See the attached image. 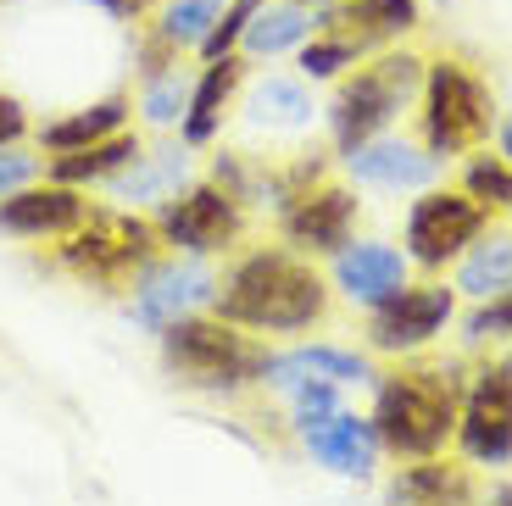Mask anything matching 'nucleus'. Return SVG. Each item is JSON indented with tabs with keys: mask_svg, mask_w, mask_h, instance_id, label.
<instances>
[{
	"mask_svg": "<svg viewBox=\"0 0 512 506\" xmlns=\"http://www.w3.org/2000/svg\"><path fill=\"white\" fill-rule=\"evenodd\" d=\"M218 312L234 329L295 334V329H312L329 312V290H323V279L307 262H295L284 251H256L218 290Z\"/></svg>",
	"mask_w": 512,
	"mask_h": 506,
	"instance_id": "obj_1",
	"label": "nucleus"
},
{
	"mask_svg": "<svg viewBox=\"0 0 512 506\" xmlns=\"http://www.w3.org/2000/svg\"><path fill=\"white\" fill-rule=\"evenodd\" d=\"M457 412H462L457 373L446 362H418L379 384L373 434L396 456H435L457 434Z\"/></svg>",
	"mask_w": 512,
	"mask_h": 506,
	"instance_id": "obj_2",
	"label": "nucleus"
},
{
	"mask_svg": "<svg viewBox=\"0 0 512 506\" xmlns=\"http://www.w3.org/2000/svg\"><path fill=\"white\" fill-rule=\"evenodd\" d=\"M162 356L195 390H240V384L262 379L268 351L245 334H234V323H206V317H173L162 323Z\"/></svg>",
	"mask_w": 512,
	"mask_h": 506,
	"instance_id": "obj_3",
	"label": "nucleus"
},
{
	"mask_svg": "<svg viewBox=\"0 0 512 506\" xmlns=\"http://www.w3.org/2000/svg\"><path fill=\"white\" fill-rule=\"evenodd\" d=\"M423 67H429V62L412 56V51L373 56L368 67H357V73L340 84V95H334V106H329L340 151H357L362 140H373V134L390 128V117H396L401 106L423 89Z\"/></svg>",
	"mask_w": 512,
	"mask_h": 506,
	"instance_id": "obj_4",
	"label": "nucleus"
},
{
	"mask_svg": "<svg viewBox=\"0 0 512 506\" xmlns=\"http://www.w3.org/2000/svg\"><path fill=\"white\" fill-rule=\"evenodd\" d=\"M496 106L479 73L462 62H429L423 67V140L435 156H462L490 140Z\"/></svg>",
	"mask_w": 512,
	"mask_h": 506,
	"instance_id": "obj_5",
	"label": "nucleus"
},
{
	"mask_svg": "<svg viewBox=\"0 0 512 506\" xmlns=\"http://www.w3.org/2000/svg\"><path fill=\"white\" fill-rule=\"evenodd\" d=\"M62 262L73 267L78 279H95V284H117L128 273H145L156 262V228L140 223V217H84V223L67 234L62 245Z\"/></svg>",
	"mask_w": 512,
	"mask_h": 506,
	"instance_id": "obj_6",
	"label": "nucleus"
},
{
	"mask_svg": "<svg viewBox=\"0 0 512 506\" xmlns=\"http://www.w3.org/2000/svg\"><path fill=\"white\" fill-rule=\"evenodd\" d=\"M485 228V206L474 195H451V190H429L423 201H412L407 212V245L412 262L423 267H446L451 256H462L479 240Z\"/></svg>",
	"mask_w": 512,
	"mask_h": 506,
	"instance_id": "obj_7",
	"label": "nucleus"
},
{
	"mask_svg": "<svg viewBox=\"0 0 512 506\" xmlns=\"http://www.w3.org/2000/svg\"><path fill=\"white\" fill-rule=\"evenodd\" d=\"M457 440L474 462H507L512 456V367H485L474 390L462 395Z\"/></svg>",
	"mask_w": 512,
	"mask_h": 506,
	"instance_id": "obj_8",
	"label": "nucleus"
},
{
	"mask_svg": "<svg viewBox=\"0 0 512 506\" xmlns=\"http://www.w3.org/2000/svg\"><path fill=\"white\" fill-rule=\"evenodd\" d=\"M240 201H234L229 190H190L179 195V201H167L162 217H156V228H162L173 245H184V251L206 256V251H223V245L240 240Z\"/></svg>",
	"mask_w": 512,
	"mask_h": 506,
	"instance_id": "obj_9",
	"label": "nucleus"
},
{
	"mask_svg": "<svg viewBox=\"0 0 512 506\" xmlns=\"http://www.w3.org/2000/svg\"><path fill=\"white\" fill-rule=\"evenodd\" d=\"M451 317V290L446 284H412V290L390 295L384 306H373L368 340L379 351H412V345L435 340Z\"/></svg>",
	"mask_w": 512,
	"mask_h": 506,
	"instance_id": "obj_10",
	"label": "nucleus"
},
{
	"mask_svg": "<svg viewBox=\"0 0 512 506\" xmlns=\"http://www.w3.org/2000/svg\"><path fill=\"white\" fill-rule=\"evenodd\" d=\"M90 217V206L78 201L73 184H45V190H12L0 201V228L23 234V240H51V234H73Z\"/></svg>",
	"mask_w": 512,
	"mask_h": 506,
	"instance_id": "obj_11",
	"label": "nucleus"
},
{
	"mask_svg": "<svg viewBox=\"0 0 512 506\" xmlns=\"http://www.w3.org/2000/svg\"><path fill=\"white\" fill-rule=\"evenodd\" d=\"M351 217H357V201H351L346 190L323 184V190H307V195L290 201L284 234H290V245H301V251H346Z\"/></svg>",
	"mask_w": 512,
	"mask_h": 506,
	"instance_id": "obj_12",
	"label": "nucleus"
},
{
	"mask_svg": "<svg viewBox=\"0 0 512 506\" xmlns=\"http://www.w3.org/2000/svg\"><path fill=\"white\" fill-rule=\"evenodd\" d=\"M301 440H307V451L318 456L323 468L334 473H351V479H362V473L373 468V451H379V434H373V423L351 418V412H323V418H307L301 423Z\"/></svg>",
	"mask_w": 512,
	"mask_h": 506,
	"instance_id": "obj_13",
	"label": "nucleus"
},
{
	"mask_svg": "<svg viewBox=\"0 0 512 506\" xmlns=\"http://www.w3.org/2000/svg\"><path fill=\"white\" fill-rule=\"evenodd\" d=\"M218 295V284H212V273L195 262H162L145 273L140 284V301H134V317L140 323H173V317L195 312L201 301H212Z\"/></svg>",
	"mask_w": 512,
	"mask_h": 506,
	"instance_id": "obj_14",
	"label": "nucleus"
},
{
	"mask_svg": "<svg viewBox=\"0 0 512 506\" xmlns=\"http://www.w3.org/2000/svg\"><path fill=\"white\" fill-rule=\"evenodd\" d=\"M346 162L362 184H384V190H418L435 178V156H423L407 140H379V134L362 140L357 151H346Z\"/></svg>",
	"mask_w": 512,
	"mask_h": 506,
	"instance_id": "obj_15",
	"label": "nucleus"
},
{
	"mask_svg": "<svg viewBox=\"0 0 512 506\" xmlns=\"http://www.w3.org/2000/svg\"><path fill=\"white\" fill-rule=\"evenodd\" d=\"M340 290L357 306H384L390 295L407 290V262L390 245H357V251H340Z\"/></svg>",
	"mask_w": 512,
	"mask_h": 506,
	"instance_id": "obj_16",
	"label": "nucleus"
},
{
	"mask_svg": "<svg viewBox=\"0 0 512 506\" xmlns=\"http://www.w3.org/2000/svg\"><path fill=\"white\" fill-rule=\"evenodd\" d=\"M262 379L279 384V390H295V384H362L368 379V362L357 351H329V345H301V351H284V356H268Z\"/></svg>",
	"mask_w": 512,
	"mask_h": 506,
	"instance_id": "obj_17",
	"label": "nucleus"
},
{
	"mask_svg": "<svg viewBox=\"0 0 512 506\" xmlns=\"http://www.w3.org/2000/svg\"><path fill=\"white\" fill-rule=\"evenodd\" d=\"M390 501L396 506H474V473L457 468V462L418 456V468H407L390 484Z\"/></svg>",
	"mask_w": 512,
	"mask_h": 506,
	"instance_id": "obj_18",
	"label": "nucleus"
},
{
	"mask_svg": "<svg viewBox=\"0 0 512 506\" xmlns=\"http://www.w3.org/2000/svg\"><path fill=\"white\" fill-rule=\"evenodd\" d=\"M240 78H245V62L234 51L218 56V62H206V73L195 78V89H190V112H184V140L190 145H206L218 134L223 106H229V95L240 89Z\"/></svg>",
	"mask_w": 512,
	"mask_h": 506,
	"instance_id": "obj_19",
	"label": "nucleus"
},
{
	"mask_svg": "<svg viewBox=\"0 0 512 506\" xmlns=\"http://www.w3.org/2000/svg\"><path fill=\"white\" fill-rule=\"evenodd\" d=\"M334 34H351L362 45H384L418 28V0H340V12L329 17Z\"/></svg>",
	"mask_w": 512,
	"mask_h": 506,
	"instance_id": "obj_20",
	"label": "nucleus"
},
{
	"mask_svg": "<svg viewBox=\"0 0 512 506\" xmlns=\"http://www.w3.org/2000/svg\"><path fill=\"white\" fill-rule=\"evenodd\" d=\"M134 156H140V140H134V134H112V140H95V145H84V151H62L51 162V178L78 190V184H95V178L123 173Z\"/></svg>",
	"mask_w": 512,
	"mask_h": 506,
	"instance_id": "obj_21",
	"label": "nucleus"
},
{
	"mask_svg": "<svg viewBox=\"0 0 512 506\" xmlns=\"http://www.w3.org/2000/svg\"><path fill=\"white\" fill-rule=\"evenodd\" d=\"M123 117H128V101H101V106H90V112H73V117H62V123H45L39 128V145L45 151H84V145H95V140H112V134H123Z\"/></svg>",
	"mask_w": 512,
	"mask_h": 506,
	"instance_id": "obj_22",
	"label": "nucleus"
},
{
	"mask_svg": "<svg viewBox=\"0 0 512 506\" xmlns=\"http://www.w3.org/2000/svg\"><path fill=\"white\" fill-rule=\"evenodd\" d=\"M457 290H468L474 301H490V295L512 290V234H490L485 245H474V251L462 256Z\"/></svg>",
	"mask_w": 512,
	"mask_h": 506,
	"instance_id": "obj_23",
	"label": "nucleus"
},
{
	"mask_svg": "<svg viewBox=\"0 0 512 506\" xmlns=\"http://www.w3.org/2000/svg\"><path fill=\"white\" fill-rule=\"evenodd\" d=\"M223 6H229V0H162L151 34L162 39V45H173V51H190V45L201 51V39L212 34V23L223 17Z\"/></svg>",
	"mask_w": 512,
	"mask_h": 506,
	"instance_id": "obj_24",
	"label": "nucleus"
},
{
	"mask_svg": "<svg viewBox=\"0 0 512 506\" xmlns=\"http://www.w3.org/2000/svg\"><path fill=\"white\" fill-rule=\"evenodd\" d=\"M307 39H312V17L301 6H262L251 17V28L240 34V45L251 56H279L290 45H307Z\"/></svg>",
	"mask_w": 512,
	"mask_h": 506,
	"instance_id": "obj_25",
	"label": "nucleus"
},
{
	"mask_svg": "<svg viewBox=\"0 0 512 506\" xmlns=\"http://www.w3.org/2000/svg\"><path fill=\"white\" fill-rule=\"evenodd\" d=\"M112 184H117L123 201H156V195H167L173 184H184V156L179 151H162V156H151V162L134 156L123 173H112Z\"/></svg>",
	"mask_w": 512,
	"mask_h": 506,
	"instance_id": "obj_26",
	"label": "nucleus"
},
{
	"mask_svg": "<svg viewBox=\"0 0 512 506\" xmlns=\"http://www.w3.org/2000/svg\"><path fill=\"white\" fill-rule=\"evenodd\" d=\"M362 56H368V45L351 34H312L307 45H301V73L307 78H334V73H346V67H357Z\"/></svg>",
	"mask_w": 512,
	"mask_h": 506,
	"instance_id": "obj_27",
	"label": "nucleus"
},
{
	"mask_svg": "<svg viewBox=\"0 0 512 506\" xmlns=\"http://www.w3.org/2000/svg\"><path fill=\"white\" fill-rule=\"evenodd\" d=\"M251 117L256 123L295 128V123H307L312 117V101H307V89L290 84V78H268V84H256V95H251Z\"/></svg>",
	"mask_w": 512,
	"mask_h": 506,
	"instance_id": "obj_28",
	"label": "nucleus"
},
{
	"mask_svg": "<svg viewBox=\"0 0 512 506\" xmlns=\"http://www.w3.org/2000/svg\"><path fill=\"white\" fill-rule=\"evenodd\" d=\"M190 78L179 73V62L162 67V73L145 78V95H140V112L151 117V123H179L184 112H190Z\"/></svg>",
	"mask_w": 512,
	"mask_h": 506,
	"instance_id": "obj_29",
	"label": "nucleus"
},
{
	"mask_svg": "<svg viewBox=\"0 0 512 506\" xmlns=\"http://www.w3.org/2000/svg\"><path fill=\"white\" fill-rule=\"evenodd\" d=\"M468 195H474L479 206H507L512 212V162L507 156H479V162L468 167Z\"/></svg>",
	"mask_w": 512,
	"mask_h": 506,
	"instance_id": "obj_30",
	"label": "nucleus"
},
{
	"mask_svg": "<svg viewBox=\"0 0 512 506\" xmlns=\"http://www.w3.org/2000/svg\"><path fill=\"white\" fill-rule=\"evenodd\" d=\"M256 12H262V0H229V6H223V17L212 23V34L201 39V56H206V62L229 56L234 45H240V34L251 28V17H256Z\"/></svg>",
	"mask_w": 512,
	"mask_h": 506,
	"instance_id": "obj_31",
	"label": "nucleus"
},
{
	"mask_svg": "<svg viewBox=\"0 0 512 506\" xmlns=\"http://www.w3.org/2000/svg\"><path fill=\"white\" fill-rule=\"evenodd\" d=\"M501 334H512V290L490 295V306L468 317V340H501Z\"/></svg>",
	"mask_w": 512,
	"mask_h": 506,
	"instance_id": "obj_32",
	"label": "nucleus"
},
{
	"mask_svg": "<svg viewBox=\"0 0 512 506\" xmlns=\"http://www.w3.org/2000/svg\"><path fill=\"white\" fill-rule=\"evenodd\" d=\"M28 178H34V156L0 151V195H12V190H23Z\"/></svg>",
	"mask_w": 512,
	"mask_h": 506,
	"instance_id": "obj_33",
	"label": "nucleus"
},
{
	"mask_svg": "<svg viewBox=\"0 0 512 506\" xmlns=\"http://www.w3.org/2000/svg\"><path fill=\"white\" fill-rule=\"evenodd\" d=\"M23 128H28L23 106H17L12 95H0V145H17L23 140Z\"/></svg>",
	"mask_w": 512,
	"mask_h": 506,
	"instance_id": "obj_34",
	"label": "nucleus"
},
{
	"mask_svg": "<svg viewBox=\"0 0 512 506\" xmlns=\"http://www.w3.org/2000/svg\"><path fill=\"white\" fill-rule=\"evenodd\" d=\"M106 6H112L117 17H140L145 12V0H106Z\"/></svg>",
	"mask_w": 512,
	"mask_h": 506,
	"instance_id": "obj_35",
	"label": "nucleus"
},
{
	"mask_svg": "<svg viewBox=\"0 0 512 506\" xmlns=\"http://www.w3.org/2000/svg\"><path fill=\"white\" fill-rule=\"evenodd\" d=\"M501 156H507V162H512V123L501 128Z\"/></svg>",
	"mask_w": 512,
	"mask_h": 506,
	"instance_id": "obj_36",
	"label": "nucleus"
},
{
	"mask_svg": "<svg viewBox=\"0 0 512 506\" xmlns=\"http://www.w3.org/2000/svg\"><path fill=\"white\" fill-rule=\"evenodd\" d=\"M490 506H512V490H496V495H490Z\"/></svg>",
	"mask_w": 512,
	"mask_h": 506,
	"instance_id": "obj_37",
	"label": "nucleus"
},
{
	"mask_svg": "<svg viewBox=\"0 0 512 506\" xmlns=\"http://www.w3.org/2000/svg\"><path fill=\"white\" fill-rule=\"evenodd\" d=\"M301 6H340V0H301Z\"/></svg>",
	"mask_w": 512,
	"mask_h": 506,
	"instance_id": "obj_38",
	"label": "nucleus"
},
{
	"mask_svg": "<svg viewBox=\"0 0 512 506\" xmlns=\"http://www.w3.org/2000/svg\"><path fill=\"white\" fill-rule=\"evenodd\" d=\"M507 367H512V362H507Z\"/></svg>",
	"mask_w": 512,
	"mask_h": 506,
	"instance_id": "obj_39",
	"label": "nucleus"
}]
</instances>
